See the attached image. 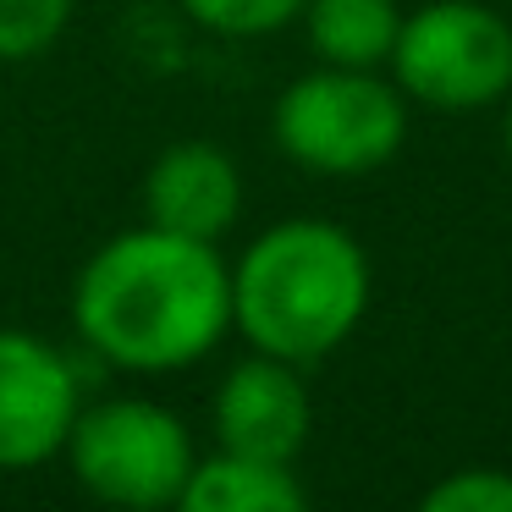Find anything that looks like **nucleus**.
Wrapping results in <instances>:
<instances>
[{"instance_id": "nucleus-8", "label": "nucleus", "mask_w": 512, "mask_h": 512, "mask_svg": "<svg viewBox=\"0 0 512 512\" xmlns=\"http://www.w3.org/2000/svg\"><path fill=\"white\" fill-rule=\"evenodd\" d=\"M144 215L149 226H166L177 237L221 243L243 215L237 160L210 138H182V144L160 149L144 177Z\"/></svg>"}, {"instance_id": "nucleus-4", "label": "nucleus", "mask_w": 512, "mask_h": 512, "mask_svg": "<svg viewBox=\"0 0 512 512\" xmlns=\"http://www.w3.org/2000/svg\"><path fill=\"white\" fill-rule=\"evenodd\" d=\"M61 452L72 463V479L94 501L127 512L177 507L182 485L199 463L182 419L149 397H111L94 402V408H78Z\"/></svg>"}, {"instance_id": "nucleus-1", "label": "nucleus", "mask_w": 512, "mask_h": 512, "mask_svg": "<svg viewBox=\"0 0 512 512\" xmlns=\"http://www.w3.org/2000/svg\"><path fill=\"white\" fill-rule=\"evenodd\" d=\"M232 325V270L221 248L166 226H133L94 248L72 281V331L133 375L188 369Z\"/></svg>"}, {"instance_id": "nucleus-2", "label": "nucleus", "mask_w": 512, "mask_h": 512, "mask_svg": "<svg viewBox=\"0 0 512 512\" xmlns=\"http://www.w3.org/2000/svg\"><path fill=\"white\" fill-rule=\"evenodd\" d=\"M369 309V259L336 221H281L232 265V325L254 353L320 364Z\"/></svg>"}, {"instance_id": "nucleus-14", "label": "nucleus", "mask_w": 512, "mask_h": 512, "mask_svg": "<svg viewBox=\"0 0 512 512\" xmlns=\"http://www.w3.org/2000/svg\"><path fill=\"white\" fill-rule=\"evenodd\" d=\"M501 144H507V160H512V105H507V133H501Z\"/></svg>"}, {"instance_id": "nucleus-3", "label": "nucleus", "mask_w": 512, "mask_h": 512, "mask_svg": "<svg viewBox=\"0 0 512 512\" xmlns=\"http://www.w3.org/2000/svg\"><path fill=\"white\" fill-rule=\"evenodd\" d=\"M281 155L320 177H369L397 160L408 138V94L375 67L303 72L281 89L270 116Z\"/></svg>"}, {"instance_id": "nucleus-7", "label": "nucleus", "mask_w": 512, "mask_h": 512, "mask_svg": "<svg viewBox=\"0 0 512 512\" xmlns=\"http://www.w3.org/2000/svg\"><path fill=\"white\" fill-rule=\"evenodd\" d=\"M210 419H215V441L226 452L265 457V463H298V452L309 446L314 402L298 364L254 353L243 364H232V375L221 380Z\"/></svg>"}, {"instance_id": "nucleus-5", "label": "nucleus", "mask_w": 512, "mask_h": 512, "mask_svg": "<svg viewBox=\"0 0 512 512\" xmlns=\"http://www.w3.org/2000/svg\"><path fill=\"white\" fill-rule=\"evenodd\" d=\"M386 67L430 111H479L512 94V23L479 0H430L402 17Z\"/></svg>"}, {"instance_id": "nucleus-11", "label": "nucleus", "mask_w": 512, "mask_h": 512, "mask_svg": "<svg viewBox=\"0 0 512 512\" xmlns=\"http://www.w3.org/2000/svg\"><path fill=\"white\" fill-rule=\"evenodd\" d=\"M177 6L221 39H259L292 28L309 0H177Z\"/></svg>"}, {"instance_id": "nucleus-12", "label": "nucleus", "mask_w": 512, "mask_h": 512, "mask_svg": "<svg viewBox=\"0 0 512 512\" xmlns=\"http://www.w3.org/2000/svg\"><path fill=\"white\" fill-rule=\"evenodd\" d=\"M72 23V0H0V61L50 50Z\"/></svg>"}, {"instance_id": "nucleus-10", "label": "nucleus", "mask_w": 512, "mask_h": 512, "mask_svg": "<svg viewBox=\"0 0 512 512\" xmlns=\"http://www.w3.org/2000/svg\"><path fill=\"white\" fill-rule=\"evenodd\" d=\"M325 67H386L397 45V0H309L298 17Z\"/></svg>"}, {"instance_id": "nucleus-6", "label": "nucleus", "mask_w": 512, "mask_h": 512, "mask_svg": "<svg viewBox=\"0 0 512 512\" xmlns=\"http://www.w3.org/2000/svg\"><path fill=\"white\" fill-rule=\"evenodd\" d=\"M83 408L78 369L45 336L0 325V468H39L56 457Z\"/></svg>"}, {"instance_id": "nucleus-9", "label": "nucleus", "mask_w": 512, "mask_h": 512, "mask_svg": "<svg viewBox=\"0 0 512 512\" xmlns=\"http://www.w3.org/2000/svg\"><path fill=\"white\" fill-rule=\"evenodd\" d=\"M303 501H309V490L292 474V463H265V457H243L221 446L215 457L193 463L177 507H188V512H298Z\"/></svg>"}, {"instance_id": "nucleus-13", "label": "nucleus", "mask_w": 512, "mask_h": 512, "mask_svg": "<svg viewBox=\"0 0 512 512\" xmlns=\"http://www.w3.org/2000/svg\"><path fill=\"white\" fill-rule=\"evenodd\" d=\"M424 512H512V474L507 468H457L441 485L424 490Z\"/></svg>"}]
</instances>
